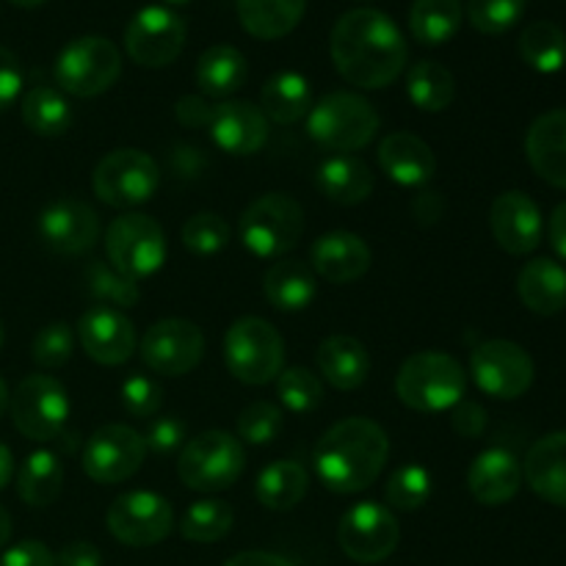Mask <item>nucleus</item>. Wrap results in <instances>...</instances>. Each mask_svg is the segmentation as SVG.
I'll use <instances>...</instances> for the list:
<instances>
[{"label": "nucleus", "instance_id": "14", "mask_svg": "<svg viewBox=\"0 0 566 566\" xmlns=\"http://www.w3.org/2000/svg\"><path fill=\"white\" fill-rule=\"evenodd\" d=\"M111 536L127 547L160 545L175 528V509L158 492L136 490L119 495L105 514Z\"/></svg>", "mask_w": 566, "mask_h": 566}, {"label": "nucleus", "instance_id": "15", "mask_svg": "<svg viewBox=\"0 0 566 566\" xmlns=\"http://www.w3.org/2000/svg\"><path fill=\"white\" fill-rule=\"evenodd\" d=\"M147 459V442L136 429L111 423L94 431L83 446L81 468L97 484H122L142 470Z\"/></svg>", "mask_w": 566, "mask_h": 566}, {"label": "nucleus", "instance_id": "49", "mask_svg": "<svg viewBox=\"0 0 566 566\" xmlns=\"http://www.w3.org/2000/svg\"><path fill=\"white\" fill-rule=\"evenodd\" d=\"M142 437L147 442V451L158 453V457H169V453L182 451V446H186V423L175 415H166V418H155Z\"/></svg>", "mask_w": 566, "mask_h": 566}, {"label": "nucleus", "instance_id": "48", "mask_svg": "<svg viewBox=\"0 0 566 566\" xmlns=\"http://www.w3.org/2000/svg\"><path fill=\"white\" fill-rule=\"evenodd\" d=\"M122 407L133 418H155L164 407V390L155 379H147L142 374H133L122 381Z\"/></svg>", "mask_w": 566, "mask_h": 566}, {"label": "nucleus", "instance_id": "20", "mask_svg": "<svg viewBox=\"0 0 566 566\" xmlns=\"http://www.w3.org/2000/svg\"><path fill=\"white\" fill-rule=\"evenodd\" d=\"M208 130L216 147L235 158L260 153L269 142V119L258 105L247 99H224L213 105Z\"/></svg>", "mask_w": 566, "mask_h": 566}, {"label": "nucleus", "instance_id": "64", "mask_svg": "<svg viewBox=\"0 0 566 566\" xmlns=\"http://www.w3.org/2000/svg\"><path fill=\"white\" fill-rule=\"evenodd\" d=\"M0 346H3V324H0Z\"/></svg>", "mask_w": 566, "mask_h": 566}, {"label": "nucleus", "instance_id": "8", "mask_svg": "<svg viewBox=\"0 0 566 566\" xmlns=\"http://www.w3.org/2000/svg\"><path fill=\"white\" fill-rule=\"evenodd\" d=\"M122 75V53L105 36L72 39L55 59V81L72 97H97Z\"/></svg>", "mask_w": 566, "mask_h": 566}, {"label": "nucleus", "instance_id": "3", "mask_svg": "<svg viewBox=\"0 0 566 566\" xmlns=\"http://www.w3.org/2000/svg\"><path fill=\"white\" fill-rule=\"evenodd\" d=\"M468 390V374L462 363L446 352L412 354L398 368L396 396L415 412L434 415L457 407Z\"/></svg>", "mask_w": 566, "mask_h": 566}, {"label": "nucleus", "instance_id": "30", "mask_svg": "<svg viewBox=\"0 0 566 566\" xmlns=\"http://www.w3.org/2000/svg\"><path fill=\"white\" fill-rule=\"evenodd\" d=\"M258 108L263 111L265 119L276 122V125H296L313 108L310 81L293 70L276 72V75L265 81Z\"/></svg>", "mask_w": 566, "mask_h": 566}, {"label": "nucleus", "instance_id": "10", "mask_svg": "<svg viewBox=\"0 0 566 566\" xmlns=\"http://www.w3.org/2000/svg\"><path fill=\"white\" fill-rule=\"evenodd\" d=\"M94 193L111 208H136L149 202L160 186V169L153 155L142 149H114L92 175Z\"/></svg>", "mask_w": 566, "mask_h": 566}, {"label": "nucleus", "instance_id": "63", "mask_svg": "<svg viewBox=\"0 0 566 566\" xmlns=\"http://www.w3.org/2000/svg\"><path fill=\"white\" fill-rule=\"evenodd\" d=\"M164 3H169V6H182V3H191V0H164Z\"/></svg>", "mask_w": 566, "mask_h": 566}, {"label": "nucleus", "instance_id": "28", "mask_svg": "<svg viewBox=\"0 0 566 566\" xmlns=\"http://www.w3.org/2000/svg\"><path fill=\"white\" fill-rule=\"evenodd\" d=\"M315 182H318L321 193L329 202L343 205V208L363 205L374 193V175L354 155H332V158H326L318 166Z\"/></svg>", "mask_w": 566, "mask_h": 566}, {"label": "nucleus", "instance_id": "31", "mask_svg": "<svg viewBox=\"0 0 566 566\" xmlns=\"http://www.w3.org/2000/svg\"><path fill=\"white\" fill-rule=\"evenodd\" d=\"M315 274L302 260H276L263 276V293L280 313H302L315 298Z\"/></svg>", "mask_w": 566, "mask_h": 566}, {"label": "nucleus", "instance_id": "52", "mask_svg": "<svg viewBox=\"0 0 566 566\" xmlns=\"http://www.w3.org/2000/svg\"><path fill=\"white\" fill-rule=\"evenodd\" d=\"M451 426L457 434L468 437V440H475V437L484 434L486 429V409L475 401H459L457 407L451 409Z\"/></svg>", "mask_w": 566, "mask_h": 566}, {"label": "nucleus", "instance_id": "46", "mask_svg": "<svg viewBox=\"0 0 566 566\" xmlns=\"http://www.w3.org/2000/svg\"><path fill=\"white\" fill-rule=\"evenodd\" d=\"M282 409L269 401H254L238 415V440L241 446H269L282 431Z\"/></svg>", "mask_w": 566, "mask_h": 566}, {"label": "nucleus", "instance_id": "57", "mask_svg": "<svg viewBox=\"0 0 566 566\" xmlns=\"http://www.w3.org/2000/svg\"><path fill=\"white\" fill-rule=\"evenodd\" d=\"M169 164H175L180 177H197L202 171V155H199V149L180 147L175 149V155H169Z\"/></svg>", "mask_w": 566, "mask_h": 566}, {"label": "nucleus", "instance_id": "1", "mask_svg": "<svg viewBox=\"0 0 566 566\" xmlns=\"http://www.w3.org/2000/svg\"><path fill=\"white\" fill-rule=\"evenodd\" d=\"M335 70L352 86L385 88L407 66V39L379 9H352L335 22L329 39Z\"/></svg>", "mask_w": 566, "mask_h": 566}, {"label": "nucleus", "instance_id": "59", "mask_svg": "<svg viewBox=\"0 0 566 566\" xmlns=\"http://www.w3.org/2000/svg\"><path fill=\"white\" fill-rule=\"evenodd\" d=\"M11 475H14V457H11L9 448L0 442V492L11 484Z\"/></svg>", "mask_w": 566, "mask_h": 566}, {"label": "nucleus", "instance_id": "38", "mask_svg": "<svg viewBox=\"0 0 566 566\" xmlns=\"http://www.w3.org/2000/svg\"><path fill=\"white\" fill-rule=\"evenodd\" d=\"M22 122L42 138H59L72 125V105L53 86H36L22 97Z\"/></svg>", "mask_w": 566, "mask_h": 566}, {"label": "nucleus", "instance_id": "44", "mask_svg": "<svg viewBox=\"0 0 566 566\" xmlns=\"http://www.w3.org/2000/svg\"><path fill=\"white\" fill-rule=\"evenodd\" d=\"M230 224L216 213H197L182 224V247L199 258H210L230 243Z\"/></svg>", "mask_w": 566, "mask_h": 566}, {"label": "nucleus", "instance_id": "55", "mask_svg": "<svg viewBox=\"0 0 566 566\" xmlns=\"http://www.w3.org/2000/svg\"><path fill=\"white\" fill-rule=\"evenodd\" d=\"M412 213L420 224H437L442 219V213H446V199H442V193L434 191L420 193L412 202Z\"/></svg>", "mask_w": 566, "mask_h": 566}, {"label": "nucleus", "instance_id": "26", "mask_svg": "<svg viewBox=\"0 0 566 566\" xmlns=\"http://www.w3.org/2000/svg\"><path fill=\"white\" fill-rule=\"evenodd\" d=\"M525 155L542 180L566 191V108L542 114L531 125Z\"/></svg>", "mask_w": 566, "mask_h": 566}, {"label": "nucleus", "instance_id": "36", "mask_svg": "<svg viewBox=\"0 0 566 566\" xmlns=\"http://www.w3.org/2000/svg\"><path fill=\"white\" fill-rule=\"evenodd\" d=\"M462 0H415L409 9V31L426 48L451 42L462 28Z\"/></svg>", "mask_w": 566, "mask_h": 566}, {"label": "nucleus", "instance_id": "32", "mask_svg": "<svg viewBox=\"0 0 566 566\" xmlns=\"http://www.w3.org/2000/svg\"><path fill=\"white\" fill-rule=\"evenodd\" d=\"M249 64L232 44H213L197 61V86L205 97L227 99L247 83Z\"/></svg>", "mask_w": 566, "mask_h": 566}, {"label": "nucleus", "instance_id": "45", "mask_svg": "<svg viewBox=\"0 0 566 566\" xmlns=\"http://www.w3.org/2000/svg\"><path fill=\"white\" fill-rule=\"evenodd\" d=\"M525 14V0H470L468 17L470 25L486 36H501L512 31Z\"/></svg>", "mask_w": 566, "mask_h": 566}, {"label": "nucleus", "instance_id": "27", "mask_svg": "<svg viewBox=\"0 0 566 566\" xmlns=\"http://www.w3.org/2000/svg\"><path fill=\"white\" fill-rule=\"evenodd\" d=\"M318 370L335 390H357L370 376V354L357 337L332 335L318 346Z\"/></svg>", "mask_w": 566, "mask_h": 566}, {"label": "nucleus", "instance_id": "6", "mask_svg": "<svg viewBox=\"0 0 566 566\" xmlns=\"http://www.w3.org/2000/svg\"><path fill=\"white\" fill-rule=\"evenodd\" d=\"M238 232L254 258L282 260L302 241L304 210L291 193H265L243 210Z\"/></svg>", "mask_w": 566, "mask_h": 566}, {"label": "nucleus", "instance_id": "9", "mask_svg": "<svg viewBox=\"0 0 566 566\" xmlns=\"http://www.w3.org/2000/svg\"><path fill=\"white\" fill-rule=\"evenodd\" d=\"M105 254L111 269L130 280H144L164 269L166 235L155 219L144 213H125L105 230Z\"/></svg>", "mask_w": 566, "mask_h": 566}, {"label": "nucleus", "instance_id": "40", "mask_svg": "<svg viewBox=\"0 0 566 566\" xmlns=\"http://www.w3.org/2000/svg\"><path fill=\"white\" fill-rule=\"evenodd\" d=\"M235 523V512L227 501H199L193 506H188V512L182 514L180 534L182 539L197 542V545H213L221 542L232 531Z\"/></svg>", "mask_w": 566, "mask_h": 566}, {"label": "nucleus", "instance_id": "60", "mask_svg": "<svg viewBox=\"0 0 566 566\" xmlns=\"http://www.w3.org/2000/svg\"><path fill=\"white\" fill-rule=\"evenodd\" d=\"M9 539H11V517H9V512L0 506V551L9 545Z\"/></svg>", "mask_w": 566, "mask_h": 566}, {"label": "nucleus", "instance_id": "51", "mask_svg": "<svg viewBox=\"0 0 566 566\" xmlns=\"http://www.w3.org/2000/svg\"><path fill=\"white\" fill-rule=\"evenodd\" d=\"M0 566H55V556L44 542L25 539L0 556Z\"/></svg>", "mask_w": 566, "mask_h": 566}, {"label": "nucleus", "instance_id": "53", "mask_svg": "<svg viewBox=\"0 0 566 566\" xmlns=\"http://www.w3.org/2000/svg\"><path fill=\"white\" fill-rule=\"evenodd\" d=\"M210 114H213V105L205 97H193V94H186L175 105V116L186 127H208Z\"/></svg>", "mask_w": 566, "mask_h": 566}, {"label": "nucleus", "instance_id": "62", "mask_svg": "<svg viewBox=\"0 0 566 566\" xmlns=\"http://www.w3.org/2000/svg\"><path fill=\"white\" fill-rule=\"evenodd\" d=\"M14 6H20V9H36V6L48 3V0H11Z\"/></svg>", "mask_w": 566, "mask_h": 566}, {"label": "nucleus", "instance_id": "11", "mask_svg": "<svg viewBox=\"0 0 566 566\" xmlns=\"http://www.w3.org/2000/svg\"><path fill=\"white\" fill-rule=\"evenodd\" d=\"M14 429L33 442H50L64 434L70 418V396L53 376L33 374L17 385L9 401Z\"/></svg>", "mask_w": 566, "mask_h": 566}, {"label": "nucleus", "instance_id": "35", "mask_svg": "<svg viewBox=\"0 0 566 566\" xmlns=\"http://www.w3.org/2000/svg\"><path fill=\"white\" fill-rule=\"evenodd\" d=\"M310 490L307 470L298 462H271L269 468L260 470L258 484H254V495L271 512H291L304 501Z\"/></svg>", "mask_w": 566, "mask_h": 566}, {"label": "nucleus", "instance_id": "24", "mask_svg": "<svg viewBox=\"0 0 566 566\" xmlns=\"http://www.w3.org/2000/svg\"><path fill=\"white\" fill-rule=\"evenodd\" d=\"M379 166L398 186L420 188L434 177L437 158L423 138L401 130L390 133L379 144Z\"/></svg>", "mask_w": 566, "mask_h": 566}, {"label": "nucleus", "instance_id": "37", "mask_svg": "<svg viewBox=\"0 0 566 566\" xmlns=\"http://www.w3.org/2000/svg\"><path fill=\"white\" fill-rule=\"evenodd\" d=\"M407 94L415 108L426 111V114H440L457 97V81H453L451 70L442 66L440 61L423 59L409 66Z\"/></svg>", "mask_w": 566, "mask_h": 566}, {"label": "nucleus", "instance_id": "23", "mask_svg": "<svg viewBox=\"0 0 566 566\" xmlns=\"http://www.w3.org/2000/svg\"><path fill=\"white\" fill-rule=\"evenodd\" d=\"M468 486L481 506H503L523 486V468L506 448H486L470 464Z\"/></svg>", "mask_w": 566, "mask_h": 566}, {"label": "nucleus", "instance_id": "22", "mask_svg": "<svg viewBox=\"0 0 566 566\" xmlns=\"http://www.w3.org/2000/svg\"><path fill=\"white\" fill-rule=\"evenodd\" d=\"M370 263H374V254L357 232H326L310 249L313 274L324 276L332 285H348V282L363 280L370 271Z\"/></svg>", "mask_w": 566, "mask_h": 566}, {"label": "nucleus", "instance_id": "33", "mask_svg": "<svg viewBox=\"0 0 566 566\" xmlns=\"http://www.w3.org/2000/svg\"><path fill=\"white\" fill-rule=\"evenodd\" d=\"M307 11V0H238V20L254 39L287 36Z\"/></svg>", "mask_w": 566, "mask_h": 566}, {"label": "nucleus", "instance_id": "50", "mask_svg": "<svg viewBox=\"0 0 566 566\" xmlns=\"http://www.w3.org/2000/svg\"><path fill=\"white\" fill-rule=\"evenodd\" d=\"M22 92V66L20 59L9 48L0 44V111L11 108Z\"/></svg>", "mask_w": 566, "mask_h": 566}, {"label": "nucleus", "instance_id": "4", "mask_svg": "<svg viewBox=\"0 0 566 566\" xmlns=\"http://www.w3.org/2000/svg\"><path fill=\"white\" fill-rule=\"evenodd\" d=\"M379 125L381 119L374 105L354 92L326 94L307 114L310 138L337 155L368 147L379 133Z\"/></svg>", "mask_w": 566, "mask_h": 566}, {"label": "nucleus", "instance_id": "13", "mask_svg": "<svg viewBox=\"0 0 566 566\" xmlns=\"http://www.w3.org/2000/svg\"><path fill=\"white\" fill-rule=\"evenodd\" d=\"M337 542L352 562L381 564L396 553L398 542H401V525H398L392 509L381 506V503H354L340 517Z\"/></svg>", "mask_w": 566, "mask_h": 566}, {"label": "nucleus", "instance_id": "21", "mask_svg": "<svg viewBox=\"0 0 566 566\" xmlns=\"http://www.w3.org/2000/svg\"><path fill=\"white\" fill-rule=\"evenodd\" d=\"M490 227L497 247L509 254H531L542 243L539 205L523 191H506L492 202Z\"/></svg>", "mask_w": 566, "mask_h": 566}, {"label": "nucleus", "instance_id": "47", "mask_svg": "<svg viewBox=\"0 0 566 566\" xmlns=\"http://www.w3.org/2000/svg\"><path fill=\"white\" fill-rule=\"evenodd\" d=\"M72 352H75V335H72V326L64 321H55L48 324L44 329H39V335L33 337V363L42 365V368L53 370L61 365L70 363Z\"/></svg>", "mask_w": 566, "mask_h": 566}, {"label": "nucleus", "instance_id": "61", "mask_svg": "<svg viewBox=\"0 0 566 566\" xmlns=\"http://www.w3.org/2000/svg\"><path fill=\"white\" fill-rule=\"evenodd\" d=\"M9 401H11V392L9 387H6V381L0 379V418H3V412L9 409Z\"/></svg>", "mask_w": 566, "mask_h": 566}, {"label": "nucleus", "instance_id": "18", "mask_svg": "<svg viewBox=\"0 0 566 566\" xmlns=\"http://www.w3.org/2000/svg\"><path fill=\"white\" fill-rule=\"evenodd\" d=\"M36 230L44 247L53 249L55 254L75 258L97 243L99 216L94 213L92 205L81 202V199H55L39 213Z\"/></svg>", "mask_w": 566, "mask_h": 566}, {"label": "nucleus", "instance_id": "34", "mask_svg": "<svg viewBox=\"0 0 566 566\" xmlns=\"http://www.w3.org/2000/svg\"><path fill=\"white\" fill-rule=\"evenodd\" d=\"M64 490V462L53 451H33L17 473V495L33 509H48Z\"/></svg>", "mask_w": 566, "mask_h": 566}, {"label": "nucleus", "instance_id": "39", "mask_svg": "<svg viewBox=\"0 0 566 566\" xmlns=\"http://www.w3.org/2000/svg\"><path fill=\"white\" fill-rule=\"evenodd\" d=\"M520 55L531 70L542 72V75H553V72L564 70L566 64V33L556 22L539 20L531 22L523 33H520Z\"/></svg>", "mask_w": 566, "mask_h": 566}, {"label": "nucleus", "instance_id": "41", "mask_svg": "<svg viewBox=\"0 0 566 566\" xmlns=\"http://www.w3.org/2000/svg\"><path fill=\"white\" fill-rule=\"evenodd\" d=\"M431 497V475L423 464H403L390 475L385 486V501L396 512H418Z\"/></svg>", "mask_w": 566, "mask_h": 566}, {"label": "nucleus", "instance_id": "56", "mask_svg": "<svg viewBox=\"0 0 566 566\" xmlns=\"http://www.w3.org/2000/svg\"><path fill=\"white\" fill-rule=\"evenodd\" d=\"M224 566H296L287 558L276 556V553H263V551H247L232 556Z\"/></svg>", "mask_w": 566, "mask_h": 566}, {"label": "nucleus", "instance_id": "5", "mask_svg": "<svg viewBox=\"0 0 566 566\" xmlns=\"http://www.w3.org/2000/svg\"><path fill=\"white\" fill-rule=\"evenodd\" d=\"M224 363L243 385H269L285 370V340L265 318H238L224 335Z\"/></svg>", "mask_w": 566, "mask_h": 566}, {"label": "nucleus", "instance_id": "16", "mask_svg": "<svg viewBox=\"0 0 566 566\" xmlns=\"http://www.w3.org/2000/svg\"><path fill=\"white\" fill-rule=\"evenodd\" d=\"M470 374L481 392L514 401L534 385V359L512 340H486L470 357Z\"/></svg>", "mask_w": 566, "mask_h": 566}, {"label": "nucleus", "instance_id": "25", "mask_svg": "<svg viewBox=\"0 0 566 566\" xmlns=\"http://www.w3.org/2000/svg\"><path fill=\"white\" fill-rule=\"evenodd\" d=\"M523 479L542 501L566 509V431H553L531 446Z\"/></svg>", "mask_w": 566, "mask_h": 566}, {"label": "nucleus", "instance_id": "19", "mask_svg": "<svg viewBox=\"0 0 566 566\" xmlns=\"http://www.w3.org/2000/svg\"><path fill=\"white\" fill-rule=\"evenodd\" d=\"M77 337L81 346L94 363L99 365H125L136 352V329L133 321L122 310L108 304H94L77 321Z\"/></svg>", "mask_w": 566, "mask_h": 566}, {"label": "nucleus", "instance_id": "17", "mask_svg": "<svg viewBox=\"0 0 566 566\" xmlns=\"http://www.w3.org/2000/svg\"><path fill=\"white\" fill-rule=\"evenodd\" d=\"M144 365L160 376H186L202 363L205 335L186 318H164L144 332L138 343Z\"/></svg>", "mask_w": 566, "mask_h": 566}, {"label": "nucleus", "instance_id": "54", "mask_svg": "<svg viewBox=\"0 0 566 566\" xmlns=\"http://www.w3.org/2000/svg\"><path fill=\"white\" fill-rule=\"evenodd\" d=\"M55 566H103V553L92 542H70L55 556Z\"/></svg>", "mask_w": 566, "mask_h": 566}, {"label": "nucleus", "instance_id": "29", "mask_svg": "<svg viewBox=\"0 0 566 566\" xmlns=\"http://www.w3.org/2000/svg\"><path fill=\"white\" fill-rule=\"evenodd\" d=\"M520 302L536 315H558L566 307V271L547 258L523 265L517 276Z\"/></svg>", "mask_w": 566, "mask_h": 566}, {"label": "nucleus", "instance_id": "7", "mask_svg": "<svg viewBox=\"0 0 566 566\" xmlns=\"http://www.w3.org/2000/svg\"><path fill=\"white\" fill-rule=\"evenodd\" d=\"M247 468V451L230 431H202L182 446L177 475L193 492L230 490Z\"/></svg>", "mask_w": 566, "mask_h": 566}, {"label": "nucleus", "instance_id": "58", "mask_svg": "<svg viewBox=\"0 0 566 566\" xmlns=\"http://www.w3.org/2000/svg\"><path fill=\"white\" fill-rule=\"evenodd\" d=\"M551 243L558 252V258L566 260V202L558 205L551 216Z\"/></svg>", "mask_w": 566, "mask_h": 566}, {"label": "nucleus", "instance_id": "2", "mask_svg": "<svg viewBox=\"0 0 566 566\" xmlns=\"http://www.w3.org/2000/svg\"><path fill=\"white\" fill-rule=\"evenodd\" d=\"M390 440L370 418H346L332 426L313 451L315 473L326 490L357 495L368 490L385 470Z\"/></svg>", "mask_w": 566, "mask_h": 566}, {"label": "nucleus", "instance_id": "43", "mask_svg": "<svg viewBox=\"0 0 566 566\" xmlns=\"http://www.w3.org/2000/svg\"><path fill=\"white\" fill-rule=\"evenodd\" d=\"M86 291L103 304H111L114 310H130L138 304V282L130 276L119 274L116 269L105 263H92L86 271Z\"/></svg>", "mask_w": 566, "mask_h": 566}, {"label": "nucleus", "instance_id": "12", "mask_svg": "<svg viewBox=\"0 0 566 566\" xmlns=\"http://www.w3.org/2000/svg\"><path fill=\"white\" fill-rule=\"evenodd\" d=\"M186 48V22L169 6H144L125 28V50L133 64L164 70L175 64Z\"/></svg>", "mask_w": 566, "mask_h": 566}, {"label": "nucleus", "instance_id": "42", "mask_svg": "<svg viewBox=\"0 0 566 566\" xmlns=\"http://www.w3.org/2000/svg\"><path fill=\"white\" fill-rule=\"evenodd\" d=\"M276 396L280 403L293 415H307L324 401V385L307 368H285L276 376Z\"/></svg>", "mask_w": 566, "mask_h": 566}]
</instances>
